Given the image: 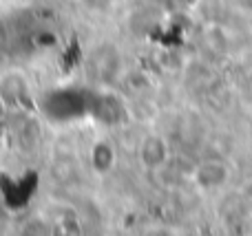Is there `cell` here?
<instances>
[{
  "label": "cell",
  "mask_w": 252,
  "mask_h": 236,
  "mask_svg": "<svg viewBox=\"0 0 252 236\" xmlns=\"http://www.w3.org/2000/svg\"><path fill=\"white\" fill-rule=\"evenodd\" d=\"M89 100L91 93L78 88H58L42 100V110L53 122H71L82 115H89Z\"/></svg>",
  "instance_id": "1"
},
{
  "label": "cell",
  "mask_w": 252,
  "mask_h": 236,
  "mask_svg": "<svg viewBox=\"0 0 252 236\" xmlns=\"http://www.w3.org/2000/svg\"><path fill=\"white\" fill-rule=\"evenodd\" d=\"M89 115H93L102 124H118L124 119L126 110H124V104L120 102V97L109 95V93H91Z\"/></svg>",
  "instance_id": "2"
},
{
  "label": "cell",
  "mask_w": 252,
  "mask_h": 236,
  "mask_svg": "<svg viewBox=\"0 0 252 236\" xmlns=\"http://www.w3.org/2000/svg\"><path fill=\"white\" fill-rule=\"evenodd\" d=\"M33 188H35V175H29L27 179H16V181L4 179L2 184H0V190L4 192V201H7L11 208L25 206V203L29 201Z\"/></svg>",
  "instance_id": "3"
},
{
  "label": "cell",
  "mask_w": 252,
  "mask_h": 236,
  "mask_svg": "<svg viewBox=\"0 0 252 236\" xmlns=\"http://www.w3.org/2000/svg\"><path fill=\"white\" fill-rule=\"evenodd\" d=\"M197 179H199L201 185H219L226 179V168L219 161H206L197 170Z\"/></svg>",
  "instance_id": "4"
},
{
  "label": "cell",
  "mask_w": 252,
  "mask_h": 236,
  "mask_svg": "<svg viewBox=\"0 0 252 236\" xmlns=\"http://www.w3.org/2000/svg\"><path fill=\"white\" fill-rule=\"evenodd\" d=\"M142 161L146 166H159L164 161V141L159 139H148L142 148Z\"/></svg>",
  "instance_id": "5"
},
{
  "label": "cell",
  "mask_w": 252,
  "mask_h": 236,
  "mask_svg": "<svg viewBox=\"0 0 252 236\" xmlns=\"http://www.w3.org/2000/svg\"><path fill=\"white\" fill-rule=\"evenodd\" d=\"M91 159H93L97 170H109V168L113 166V150H111L106 144H97L91 153Z\"/></svg>",
  "instance_id": "6"
},
{
  "label": "cell",
  "mask_w": 252,
  "mask_h": 236,
  "mask_svg": "<svg viewBox=\"0 0 252 236\" xmlns=\"http://www.w3.org/2000/svg\"><path fill=\"white\" fill-rule=\"evenodd\" d=\"M0 146H2V132H0Z\"/></svg>",
  "instance_id": "7"
}]
</instances>
